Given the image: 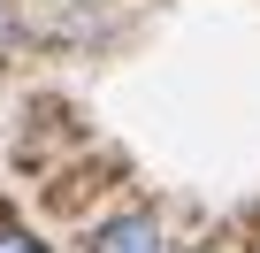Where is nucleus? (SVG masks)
<instances>
[{
    "instance_id": "1",
    "label": "nucleus",
    "mask_w": 260,
    "mask_h": 253,
    "mask_svg": "<svg viewBox=\"0 0 260 253\" xmlns=\"http://www.w3.org/2000/svg\"><path fill=\"white\" fill-rule=\"evenodd\" d=\"M84 253H161V222H153L146 207H122V215H107V222L84 238Z\"/></svg>"
},
{
    "instance_id": "2",
    "label": "nucleus",
    "mask_w": 260,
    "mask_h": 253,
    "mask_svg": "<svg viewBox=\"0 0 260 253\" xmlns=\"http://www.w3.org/2000/svg\"><path fill=\"white\" fill-rule=\"evenodd\" d=\"M0 253H46V245H39V238H31L16 215H0Z\"/></svg>"
}]
</instances>
